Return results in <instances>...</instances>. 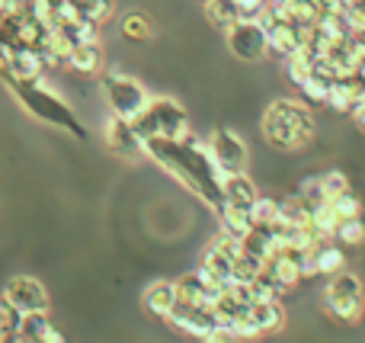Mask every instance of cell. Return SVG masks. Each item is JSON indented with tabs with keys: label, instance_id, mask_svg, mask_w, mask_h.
I'll return each mask as SVG.
<instances>
[{
	"label": "cell",
	"instance_id": "8",
	"mask_svg": "<svg viewBox=\"0 0 365 343\" xmlns=\"http://www.w3.org/2000/svg\"><path fill=\"white\" fill-rule=\"evenodd\" d=\"M106 145L119 158H145V135L138 132V126L132 119H122L115 113L106 119Z\"/></svg>",
	"mask_w": 365,
	"mask_h": 343
},
{
	"label": "cell",
	"instance_id": "37",
	"mask_svg": "<svg viewBox=\"0 0 365 343\" xmlns=\"http://www.w3.org/2000/svg\"><path fill=\"white\" fill-rule=\"evenodd\" d=\"M353 116H356V122H359V126L365 128V106H359V109H356V113H353Z\"/></svg>",
	"mask_w": 365,
	"mask_h": 343
},
{
	"label": "cell",
	"instance_id": "30",
	"mask_svg": "<svg viewBox=\"0 0 365 343\" xmlns=\"http://www.w3.org/2000/svg\"><path fill=\"white\" fill-rule=\"evenodd\" d=\"M330 203H334V209H336V215H340V218H359V215H362V199L356 196L353 190H346V193H340V196H334Z\"/></svg>",
	"mask_w": 365,
	"mask_h": 343
},
{
	"label": "cell",
	"instance_id": "39",
	"mask_svg": "<svg viewBox=\"0 0 365 343\" xmlns=\"http://www.w3.org/2000/svg\"><path fill=\"white\" fill-rule=\"evenodd\" d=\"M4 23H6V13L0 10V32H4Z\"/></svg>",
	"mask_w": 365,
	"mask_h": 343
},
{
	"label": "cell",
	"instance_id": "22",
	"mask_svg": "<svg viewBox=\"0 0 365 343\" xmlns=\"http://www.w3.org/2000/svg\"><path fill=\"white\" fill-rule=\"evenodd\" d=\"M173 286H177V302H186V305H202V302H208L199 273L180 276V280H173Z\"/></svg>",
	"mask_w": 365,
	"mask_h": 343
},
{
	"label": "cell",
	"instance_id": "21",
	"mask_svg": "<svg viewBox=\"0 0 365 343\" xmlns=\"http://www.w3.org/2000/svg\"><path fill=\"white\" fill-rule=\"evenodd\" d=\"M48 324H51V321H48V308H45V312H23V314H19V327H16V334H13V337H16V340H38Z\"/></svg>",
	"mask_w": 365,
	"mask_h": 343
},
{
	"label": "cell",
	"instance_id": "11",
	"mask_svg": "<svg viewBox=\"0 0 365 343\" xmlns=\"http://www.w3.org/2000/svg\"><path fill=\"white\" fill-rule=\"evenodd\" d=\"M173 305H177V286H173L170 280L148 286V292H145V312L151 314V318L167 321V314L173 312Z\"/></svg>",
	"mask_w": 365,
	"mask_h": 343
},
{
	"label": "cell",
	"instance_id": "20",
	"mask_svg": "<svg viewBox=\"0 0 365 343\" xmlns=\"http://www.w3.org/2000/svg\"><path fill=\"white\" fill-rule=\"evenodd\" d=\"M343 263H346V257H343V250L336 247V244L324 241L321 247L314 250V270H317L321 276H334V273H340Z\"/></svg>",
	"mask_w": 365,
	"mask_h": 343
},
{
	"label": "cell",
	"instance_id": "29",
	"mask_svg": "<svg viewBox=\"0 0 365 343\" xmlns=\"http://www.w3.org/2000/svg\"><path fill=\"white\" fill-rule=\"evenodd\" d=\"M298 196H302V203H304V209H308V215H311V209H317V205L327 199V193H324V183H321V177H308L302 183V190H298Z\"/></svg>",
	"mask_w": 365,
	"mask_h": 343
},
{
	"label": "cell",
	"instance_id": "35",
	"mask_svg": "<svg viewBox=\"0 0 365 343\" xmlns=\"http://www.w3.org/2000/svg\"><path fill=\"white\" fill-rule=\"evenodd\" d=\"M269 6V0H237V10H240V19H257L259 13Z\"/></svg>",
	"mask_w": 365,
	"mask_h": 343
},
{
	"label": "cell",
	"instance_id": "36",
	"mask_svg": "<svg viewBox=\"0 0 365 343\" xmlns=\"http://www.w3.org/2000/svg\"><path fill=\"white\" fill-rule=\"evenodd\" d=\"M38 340H42V343H61L64 340V334L61 331H55V327H45V331H42V337H38Z\"/></svg>",
	"mask_w": 365,
	"mask_h": 343
},
{
	"label": "cell",
	"instance_id": "7",
	"mask_svg": "<svg viewBox=\"0 0 365 343\" xmlns=\"http://www.w3.org/2000/svg\"><path fill=\"white\" fill-rule=\"evenodd\" d=\"M225 32H227V48L237 58H244V61H259V58L269 51L266 29L257 19H237V23H231Z\"/></svg>",
	"mask_w": 365,
	"mask_h": 343
},
{
	"label": "cell",
	"instance_id": "10",
	"mask_svg": "<svg viewBox=\"0 0 365 343\" xmlns=\"http://www.w3.org/2000/svg\"><path fill=\"white\" fill-rule=\"evenodd\" d=\"M240 241H244V254L257 257V260H269V257L276 254V247H279L276 228H272V225H263V222H253L250 231H247Z\"/></svg>",
	"mask_w": 365,
	"mask_h": 343
},
{
	"label": "cell",
	"instance_id": "32",
	"mask_svg": "<svg viewBox=\"0 0 365 343\" xmlns=\"http://www.w3.org/2000/svg\"><path fill=\"white\" fill-rule=\"evenodd\" d=\"M276 212H279V203L276 199H269V196H257L253 199V205H250V218L253 222H263V225H272Z\"/></svg>",
	"mask_w": 365,
	"mask_h": 343
},
{
	"label": "cell",
	"instance_id": "38",
	"mask_svg": "<svg viewBox=\"0 0 365 343\" xmlns=\"http://www.w3.org/2000/svg\"><path fill=\"white\" fill-rule=\"evenodd\" d=\"M359 81H362V83H365V61H362V64H359Z\"/></svg>",
	"mask_w": 365,
	"mask_h": 343
},
{
	"label": "cell",
	"instance_id": "34",
	"mask_svg": "<svg viewBox=\"0 0 365 343\" xmlns=\"http://www.w3.org/2000/svg\"><path fill=\"white\" fill-rule=\"evenodd\" d=\"M71 29H74L77 42H96V39H100V23H93L90 16H81Z\"/></svg>",
	"mask_w": 365,
	"mask_h": 343
},
{
	"label": "cell",
	"instance_id": "2",
	"mask_svg": "<svg viewBox=\"0 0 365 343\" xmlns=\"http://www.w3.org/2000/svg\"><path fill=\"white\" fill-rule=\"evenodd\" d=\"M6 83L13 87V93H16V100L23 103L26 109H29L36 119L48 122V126H61L68 128L71 135H77V138H83V126L77 122V116L71 113L68 106H64L61 100H58V93L48 87V81H45V74L38 77H4Z\"/></svg>",
	"mask_w": 365,
	"mask_h": 343
},
{
	"label": "cell",
	"instance_id": "23",
	"mask_svg": "<svg viewBox=\"0 0 365 343\" xmlns=\"http://www.w3.org/2000/svg\"><path fill=\"white\" fill-rule=\"evenodd\" d=\"M205 13H208V23H215L218 29H227L231 23H237V19H240L237 0H208Z\"/></svg>",
	"mask_w": 365,
	"mask_h": 343
},
{
	"label": "cell",
	"instance_id": "14",
	"mask_svg": "<svg viewBox=\"0 0 365 343\" xmlns=\"http://www.w3.org/2000/svg\"><path fill=\"white\" fill-rule=\"evenodd\" d=\"M314 64H317V51L314 48H308V45H298L292 55H285L282 58V68H285V77H289L292 83H302V81H308L311 74H314Z\"/></svg>",
	"mask_w": 365,
	"mask_h": 343
},
{
	"label": "cell",
	"instance_id": "12",
	"mask_svg": "<svg viewBox=\"0 0 365 343\" xmlns=\"http://www.w3.org/2000/svg\"><path fill=\"white\" fill-rule=\"evenodd\" d=\"M221 196H225L227 205H240V209H250L253 199H257V186H253L250 177L240 173H231V177L221 180Z\"/></svg>",
	"mask_w": 365,
	"mask_h": 343
},
{
	"label": "cell",
	"instance_id": "4",
	"mask_svg": "<svg viewBox=\"0 0 365 343\" xmlns=\"http://www.w3.org/2000/svg\"><path fill=\"white\" fill-rule=\"evenodd\" d=\"M135 126L145 138H186L189 135L186 109L173 96H151Z\"/></svg>",
	"mask_w": 365,
	"mask_h": 343
},
{
	"label": "cell",
	"instance_id": "15",
	"mask_svg": "<svg viewBox=\"0 0 365 343\" xmlns=\"http://www.w3.org/2000/svg\"><path fill=\"white\" fill-rule=\"evenodd\" d=\"M247 318L253 321V327H257L259 334H272L285 324V312L279 302H253Z\"/></svg>",
	"mask_w": 365,
	"mask_h": 343
},
{
	"label": "cell",
	"instance_id": "24",
	"mask_svg": "<svg viewBox=\"0 0 365 343\" xmlns=\"http://www.w3.org/2000/svg\"><path fill=\"white\" fill-rule=\"evenodd\" d=\"M119 32L125 39H132V42H148L151 39V19L145 13H125L119 19Z\"/></svg>",
	"mask_w": 365,
	"mask_h": 343
},
{
	"label": "cell",
	"instance_id": "26",
	"mask_svg": "<svg viewBox=\"0 0 365 343\" xmlns=\"http://www.w3.org/2000/svg\"><path fill=\"white\" fill-rule=\"evenodd\" d=\"M202 267H205L208 273H215L218 280H225V282H231V276H234V260H227V257L221 254V250H215L212 244L202 250Z\"/></svg>",
	"mask_w": 365,
	"mask_h": 343
},
{
	"label": "cell",
	"instance_id": "5",
	"mask_svg": "<svg viewBox=\"0 0 365 343\" xmlns=\"http://www.w3.org/2000/svg\"><path fill=\"white\" fill-rule=\"evenodd\" d=\"M103 90H106L109 109H113L115 116H122V119H132V122L138 119L141 109H145L148 100H151L148 90L125 74H106L103 77Z\"/></svg>",
	"mask_w": 365,
	"mask_h": 343
},
{
	"label": "cell",
	"instance_id": "33",
	"mask_svg": "<svg viewBox=\"0 0 365 343\" xmlns=\"http://www.w3.org/2000/svg\"><path fill=\"white\" fill-rule=\"evenodd\" d=\"M321 183H324V193H327V199H334V196H340V193H346V190H349V177H346L343 170H330V173H324Z\"/></svg>",
	"mask_w": 365,
	"mask_h": 343
},
{
	"label": "cell",
	"instance_id": "19",
	"mask_svg": "<svg viewBox=\"0 0 365 343\" xmlns=\"http://www.w3.org/2000/svg\"><path fill=\"white\" fill-rule=\"evenodd\" d=\"M343 295H365L362 280L356 273H346V270H340V273L330 276L327 289H324V299H343Z\"/></svg>",
	"mask_w": 365,
	"mask_h": 343
},
{
	"label": "cell",
	"instance_id": "16",
	"mask_svg": "<svg viewBox=\"0 0 365 343\" xmlns=\"http://www.w3.org/2000/svg\"><path fill=\"white\" fill-rule=\"evenodd\" d=\"M266 42H269V51L279 58L292 55V51L302 45V39H298V23H272L269 29H266Z\"/></svg>",
	"mask_w": 365,
	"mask_h": 343
},
{
	"label": "cell",
	"instance_id": "17",
	"mask_svg": "<svg viewBox=\"0 0 365 343\" xmlns=\"http://www.w3.org/2000/svg\"><path fill=\"white\" fill-rule=\"evenodd\" d=\"M215 215H218L221 231H227V235H234V237H244L247 231H250V225H253L250 209H240V205H227V203H221L218 209H215Z\"/></svg>",
	"mask_w": 365,
	"mask_h": 343
},
{
	"label": "cell",
	"instance_id": "3",
	"mask_svg": "<svg viewBox=\"0 0 365 343\" xmlns=\"http://www.w3.org/2000/svg\"><path fill=\"white\" fill-rule=\"evenodd\" d=\"M263 135L279 151H295L304 148L314 135V122L304 103L295 100H276L263 116Z\"/></svg>",
	"mask_w": 365,
	"mask_h": 343
},
{
	"label": "cell",
	"instance_id": "18",
	"mask_svg": "<svg viewBox=\"0 0 365 343\" xmlns=\"http://www.w3.org/2000/svg\"><path fill=\"white\" fill-rule=\"evenodd\" d=\"M327 314L343 324H356L365 314V295H343V299H327Z\"/></svg>",
	"mask_w": 365,
	"mask_h": 343
},
{
	"label": "cell",
	"instance_id": "25",
	"mask_svg": "<svg viewBox=\"0 0 365 343\" xmlns=\"http://www.w3.org/2000/svg\"><path fill=\"white\" fill-rule=\"evenodd\" d=\"M298 90H302V103L304 106H321V103H327V93H330V81L321 74H311L308 81L298 83Z\"/></svg>",
	"mask_w": 365,
	"mask_h": 343
},
{
	"label": "cell",
	"instance_id": "31",
	"mask_svg": "<svg viewBox=\"0 0 365 343\" xmlns=\"http://www.w3.org/2000/svg\"><path fill=\"white\" fill-rule=\"evenodd\" d=\"M81 10H83V16H90L93 23H106V19H113V13H115V4L113 0H81Z\"/></svg>",
	"mask_w": 365,
	"mask_h": 343
},
{
	"label": "cell",
	"instance_id": "28",
	"mask_svg": "<svg viewBox=\"0 0 365 343\" xmlns=\"http://www.w3.org/2000/svg\"><path fill=\"white\" fill-rule=\"evenodd\" d=\"M19 308L13 305V302H6L4 295H0V343L4 340H10L13 334H16V327H19Z\"/></svg>",
	"mask_w": 365,
	"mask_h": 343
},
{
	"label": "cell",
	"instance_id": "1",
	"mask_svg": "<svg viewBox=\"0 0 365 343\" xmlns=\"http://www.w3.org/2000/svg\"><path fill=\"white\" fill-rule=\"evenodd\" d=\"M145 154L158 167H164L173 180H180L189 193H195L205 205L218 209L225 203V196H221V180L225 177L215 167L208 145L195 138L192 132L186 138H145Z\"/></svg>",
	"mask_w": 365,
	"mask_h": 343
},
{
	"label": "cell",
	"instance_id": "6",
	"mask_svg": "<svg viewBox=\"0 0 365 343\" xmlns=\"http://www.w3.org/2000/svg\"><path fill=\"white\" fill-rule=\"evenodd\" d=\"M208 154H212L215 167H218L221 177H231V173H240L247 167V145L240 135H234L231 128H215L208 135Z\"/></svg>",
	"mask_w": 365,
	"mask_h": 343
},
{
	"label": "cell",
	"instance_id": "13",
	"mask_svg": "<svg viewBox=\"0 0 365 343\" xmlns=\"http://www.w3.org/2000/svg\"><path fill=\"white\" fill-rule=\"evenodd\" d=\"M68 68L81 77H90V74H100L103 68V51H100V42H77V48L68 55Z\"/></svg>",
	"mask_w": 365,
	"mask_h": 343
},
{
	"label": "cell",
	"instance_id": "9",
	"mask_svg": "<svg viewBox=\"0 0 365 343\" xmlns=\"http://www.w3.org/2000/svg\"><path fill=\"white\" fill-rule=\"evenodd\" d=\"M4 299L13 302L19 312H45V308H48V292H45V286L38 280H32V276H16V280H10L4 289Z\"/></svg>",
	"mask_w": 365,
	"mask_h": 343
},
{
	"label": "cell",
	"instance_id": "27",
	"mask_svg": "<svg viewBox=\"0 0 365 343\" xmlns=\"http://www.w3.org/2000/svg\"><path fill=\"white\" fill-rule=\"evenodd\" d=\"M336 241L346 244V247H359L365 241V225H362V215L359 218H343L340 225H336Z\"/></svg>",
	"mask_w": 365,
	"mask_h": 343
}]
</instances>
